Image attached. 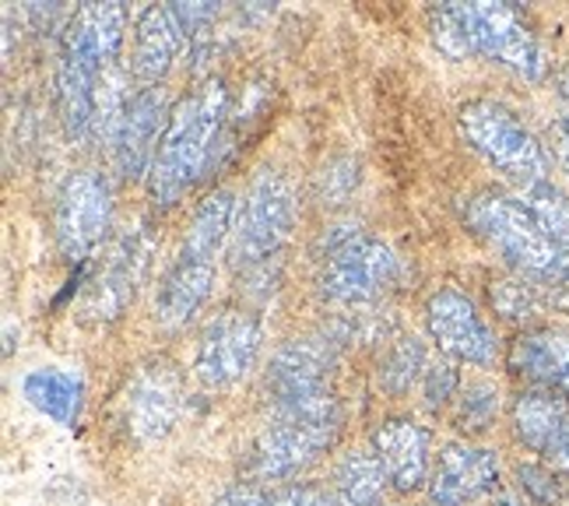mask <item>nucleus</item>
<instances>
[{
    "label": "nucleus",
    "mask_w": 569,
    "mask_h": 506,
    "mask_svg": "<svg viewBox=\"0 0 569 506\" xmlns=\"http://www.w3.org/2000/svg\"><path fill=\"white\" fill-rule=\"evenodd\" d=\"M552 302L559 306V310H569V278L552 285Z\"/></svg>",
    "instance_id": "nucleus-34"
},
{
    "label": "nucleus",
    "mask_w": 569,
    "mask_h": 506,
    "mask_svg": "<svg viewBox=\"0 0 569 506\" xmlns=\"http://www.w3.org/2000/svg\"><path fill=\"white\" fill-rule=\"evenodd\" d=\"M183 380L177 366L148 363L127 384V429L138 439H159L180 419Z\"/></svg>",
    "instance_id": "nucleus-13"
},
{
    "label": "nucleus",
    "mask_w": 569,
    "mask_h": 506,
    "mask_svg": "<svg viewBox=\"0 0 569 506\" xmlns=\"http://www.w3.org/2000/svg\"><path fill=\"white\" fill-rule=\"evenodd\" d=\"M520 486H523V493H528L535 503H556L559 499V493H562V486H559V475L556 472H549V468H541V465H520Z\"/></svg>",
    "instance_id": "nucleus-29"
},
{
    "label": "nucleus",
    "mask_w": 569,
    "mask_h": 506,
    "mask_svg": "<svg viewBox=\"0 0 569 506\" xmlns=\"http://www.w3.org/2000/svg\"><path fill=\"white\" fill-rule=\"evenodd\" d=\"M236 211H239V201H236V194L229 187H218L214 194H208L201 201V208L193 211V222L187 229L180 254L214 260L218 250H222V244L232 236Z\"/></svg>",
    "instance_id": "nucleus-22"
},
{
    "label": "nucleus",
    "mask_w": 569,
    "mask_h": 506,
    "mask_svg": "<svg viewBox=\"0 0 569 506\" xmlns=\"http://www.w3.org/2000/svg\"><path fill=\"white\" fill-rule=\"evenodd\" d=\"M341 429V408L331 390L296 408L274 411L250 447V475L257 482H281L302 472L317 454L335 444Z\"/></svg>",
    "instance_id": "nucleus-5"
},
{
    "label": "nucleus",
    "mask_w": 569,
    "mask_h": 506,
    "mask_svg": "<svg viewBox=\"0 0 569 506\" xmlns=\"http://www.w3.org/2000/svg\"><path fill=\"white\" fill-rule=\"evenodd\" d=\"M335 348L338 341L331 338H296L281 345L264 373V394L271 401V411L296 408L327 394V373L335 366Z\"/></svg>",
    "instance_id": "nucleus-11"
},
{
    "label": "nucleus",
    "mask_w": 569,
    "mask_h": 506,
    "mask_svg": "<svg viewBox=\"0 0 569 506\" xmlns=\"http://www.w3.org/2000/svg\"><path fill=\"white\" fill-rule=\"evenodd\" d=\"M432 39L447 57H489L520 78L545 75V53L517 4H440L429 14Z\"/></svg>",
    "instance_id": "nucleus-2"
},
{
    "label": "nucleus",
    "mask_w": 569,
    "mask_h": 506,
    "mask_svg": "<svg viewBox=\"0 0 569 506\" xmlns=\"http://www.w3.org/2000/svg\"><path fill=\"white\" fill-rule=\"evenodd\" d=\"M373 454L398 493H415L429 472V433L411 419H390L373 433Z\"/></svg>",
    "instance_id": "nucleus-19"
},
{
    "label": "nucleus",
    "mask_w": 569,
    "mask_h": 506,
    "mask_svg": "<svg viewBox=\"0 0 569 506\" xmlns=\"http://www.w3.org/2000/svg\"><path fill=\"white\" fill-rule=\"evenodd\" d=\"M21 394H26L29 405L39 408L47 419L60 426H74L81 415L84 384L68 369H32L29 377L21 380Z\"/></svg>",
    "instance_id": "nucleus-23"
},
{
    "label": "nucleus",
    "mask_w": 569,
    "mask_h": 506,
    "mask_svg": "<svg viewBox=\"0 0 569 506\" xmlns=\"http://www.w3.org/2000/svg\"><path fill=\"white\" fill-rule=\"evenodd\" d=\"M169 96L162 85L141 88V92L127 102V113L120 123V135L113 141V162L123 180H138L141 172L151 169L159 141L169 123Z\"/></svg>",
    "instance_id": "nucleus-14"
},
{
    "label": "nucleus",
    "mask_w": 569,
    "mask_h": 506,
    "mask_svg": "<svg viewBox=\"0 0 569 506\" xmlns=\"http://www.w3.org/2000/svg\"><path fill=\"white\" fill-rule=\"evenodd\" d=\"M510 423L523 447L549 457L559 447V439L569 433V401L545 387L523 390L510 408Z\"/></svg>",
    "instance_id": "nucleus-20"
},
{
    "label": "nucleus",
    "mask_w": 569,
    "mask_h": 506,
    "mask_svg": "<svg viewBox=\"0 0 569 506\" xmlns=\"http://www.w3.org/2000/svg\"><path fill=\"white\" fill-rule=\"evenodd\" d=\"M499 411V390L492 384H471L457 401V426L465 433H481Z\"/></svg>",
    "instance_id": "nucleus-27"
},
{
    "label": "nucleus",
    "mask_w": 569,
    "mask_h": 506,
    "mask_svg": "<svg viewBox=\"0 0 569 506\" xmlns=\"http://www.w3.org/2000/svg\"><path fill=\"white\" fill-rule=\"evenodd\" d=\"M260 320L243 310H226L218 314L208 327L201 341H197V359L193 369L204 387H229L239 377H247L260 356Z\"/></svg>",
    "instance_id": "nucleus-10"
},
{
    "label": "nucleus",
    "mask_w": 569,
    "mask_h": 506,
    "mask_svg": "<svg viewBox=\"0 0 569 506\" xmlns=\"http://www.w3.org/2000/svg\"><path fill=\"white\" fill-rule=\"evenodd\" d=\"M211 506H268V493L257 486H236L218 496Z\"/></svg>",
    "instance_id": "nucleus-31"
},
{
    "label": "nucleus",
    "mask_w": 569,
    "mask_h": 506,
    "mask_svg": "<svg viewBox=\"0 0 569 506\" xmlns=\"http://www.w3.org/2000/svg\"><path fill=\"white\" fill-rule=\"evenodd\" d=\"M226 106L229 92L218 78L197 85L190 96L172 106L166 135L148 169V190L156 197V205H177L197 183V176L204 172L211 159L218 127L226 120Z\"/></svg>",
    "instance_id": "nucleus-3"
},
{
    "label": "nucleus",
    "mask_w": 569,
    "mask_h": 506,
    "mask_svg": "<svg viewBox=\"0 0 569 506\" xmlns=\"http://www.w3.org/2000/svg\"><path fill=\"white\" fill-rule=\"evenodd\" d=\"M552 148H556V159H559L562 172L569 176V117H559L552 123Z\"/></svg>",
    "instance_id": "nucleus-32"
},
{
    "label": "nucleus",
    "mask_w": 569,
    "mask_h": 506,
    "mask_svg": "<svg viewBox=\"0 0 569 506\" xmlns=\"http://www.w3.org/2000/svg\"><path fill=\"white\" fill-rule=\"evenodd\" d=\"M426 351H422V341L419 338H398L390 348H387V356L380 363V387L387 394H408L411 384L426 377Z\"/></svg>",
    "instance_id": "nucleus-26"
},
{
    "label": "nucleus",
    "mask_w": 569,
    "mask_h": 506,
    "mask_svg": "<svg viewBox=\"0 0 569 506\" xmlns=\"http://www.w3.org/2000/svg\"><path fill=\"white\" fill-rule=\"evenodd\" d=\"M211 285H214V260L177 254V260H172V268L159 285L156 324L166 327V331H177V327L190 324L193 314L208 302Z\"/></svg>",
    "instance_id": "nucleus-18"
},
{
    "label": "nucleus",
    "mask_w": 569,
    "mask_h": 506,
    "mask_svg": "<svg viewBox=\"0 0 569 506\" xmlns=\"http://www.w3.org/2000/svg\"><path fill=\"white\" fill-rule=\"evenodd\" d=\"M492 306L507 320H531L541 310V299L531 281H496L492 285Z\"/></svg>",
    "instance_id": "nucleus-28"
},
{
    "label": "nucleus",
    "mask_w": 569,
    "mask_h": 506,
    "mask_svg": "<svg viewBox=\"0 0 569 506\" xmlns=\"http://www.w3.org/2000/svg\"><path fill=\"white\" fill-rule=\"evenodd\" d=\"M461 135L478 151L481 159H489L499 172H507L520 187L549 180V151L520 123L513 109L492 99H475L461 106Z\"/></svg>",
    "instance_id": "nucleus-7"
},
{
    "label": "nucleus",
    "mask_w": 569,
    "mask_h": 506,
    "mask_svg": "<svg viewBox=\"0 0 569 506\" xmlns=\"http://www.w3.org/2000/svg\"><path fill=\"white\" fill-rule=\"evenodd\" d=\"M465 222L528 281L552 289V285L569 278V250H562L541 229V222L523 208L520 197L502 190H478L465 201Z\"/></svg>",
    "instance_id": "nucleus-4"
},
{
    "label": "nucleus",
    "mask_w": 569,
    "mask_h": 506,
    "mask_svg": "<svg viewBox=\"0 0 569 506\" xmlns=\"http://www.w3.org/2000/svg\"><path fill=\"white\" fill-rule=\"evenodd\" d=\"M499 482V457L486 447L450 444L436 472L429 478V499L432 506H468L496 489Z\"/></svg>",
    "instance_id": "nucleus-15"
},
{
    "label": "nucleus",
    "mask_w": 569,
    "mask_h": 506,
    "mask_svg": "<svg viewBox=\"0 0 569 506\" xmlns=\"http://www.w3.org/2000/svg\"><path fill=\"white\" fill-rule=\"evenodd\" d=\"M296 229V190L281 169H257L232 226V264L243 271L264 268Z\"/></svg>",
    "instance_id": "nucleus-6"
},
{
    "label": "nucleus",
    "mask_w": 569,
    "mask_h": 506,
    "mask_svg": "<svg viewBox=\"0 0 569 506\" xmlns=\"http://www.w3.org/2000/svg\"><path fill=\"white\" fill-rule=\"evenodd\" d=\"M496 506H517V503H513V499H499Z\"/></svg>",
    "instance_id": "nucleus-36"
},
{
    "label": "nucleus",
    "mask_w": 569,
    "mask_h": 506,
    "mask_svg": "<svg viewBox=\"0 0 569 506\" xmlns=\"http://www.w3.org/2000/svg\"><path fill=\"white\" fill-rule=\"evenodd\" d=\"M426 324L432 341L447 351L450 359H461L471 366H492L496 359V335L489 331V324L481 320L475 310V302L457 292V289H440L429 306H426Z\"/></svg>",
    "instance_id": "nucleus-12"
},
{
    "label": "nucleus",
    "mask_w": 569,
    "mask_h": 506,
    "mask_svg": "<svg viewBox=\"0 0 569 506\" xmlns=\"http://www.w3.org/2000/svg\"><path fill=\"white\" fill-rule=\"evenodd\" d=\"M422 394H426V405L429 408H443L453 394H457V369L450 363H436L426 369V380H422Z\"/></svg>",
    "instance_id": "nucleus-30"
},
{
    "label": "nucleus",
    "mask_w": 569,
    "mask_h": 506,
    "mask_svg": "<svg viewBox=\"0 0 569 506\" xmlns=\"http://www.w3.org/2000/svg\"><path fill=\"white\" fill-rule=\"evenodd\" d=\"M113 222V194L106 176L96 169H78L63 180L53 208V236L63 260L81 264Z\"/></svg>",
    "instance_id": "nucleus-9"
},
{
    "label": "nucleus",
    "mask_w": 569,
    "mask_h": 506,
    "mask_svg": "<svg viewBox=\"0 0 569 506\" xmlns=\"http://www.w3.org/2000/svg\"><path fill=\"white\" fill-rule=\"evenodd\" d=\"M545 460H549L552 472H556L559 478H566V482H569V433L559 439V447H556L549 457H545Z\"/></svg>",
    "instance_id": "nucleus-33"
},
{
    "label": "nucleus",
    "mask_w": 569,
    "mask_h": 506,
    "mask_svg": "<svg viewBox=\"0 0 569 506\" xmlns=\"http://www.w3.org/2000/svg\"><path fill=\"white\" fill-rule=\"evenodd\" d=\"M559 99H562V117H569V68L559 75Z\"/></svg>",
    "instance_id": "nucleus-35"
},
{
    "label": "nucleus",
    "mask_w": 569,
    "mask_h": 506,
    "mask_svg": "<svg viewBox=\"0 0 569 506\" xmlns=\"http://www.w3.org/2000/svg\"><path fill=\"white\" fill-rule=\"evenodd\" d=\"M127 32L123 4H81L60 39V68H57V109L60 123L74 145L92 141L96 113V85L117 68Z\"/></svg>",
    "instance_id": "nucleus-1"
},
{
    "label": "nucleus",
    "mask_w": 569,
    "mask_h": 506,
    "mask_svg": "<svg viewBox=\"0 0 569 506\" xmlns=\"http://www.w3.org/2000/svg\"><path fill=\"white\" fill-rule=\"evenodd\" d=\"M183 39H190L187 32V18L180 4H151L134 29V53H130V68L127 75H134L138 81H144L148 88L159 85L166 78V71L177 60Z\"/></svg>",
    "instance_id": "nucleus-16"
},
{
    "label": "nucleus",
    "mask_w": 569,
    "mask_h": 506,
    "mask_svg": "<svg viewBox=\"0 0 569 506\" xmlns=\"http://www.w3.org/2000/svg\"><path fill=\"white\" fill-rule=\"evenodd\" d=\"M320 296L331 302H369L387 292L398 278V257L377 236H366L352 226H338L323 239Z\"/></svg>",
    "instance_id": "nucleus-8"
},
{
    "label": "nucleus",
    "mask_w": 569,
    "mask_h": 506,
    "mask_svg": "<svg viewBox=\"0 0 569 506\" xmlns=\"http://www.w3.org/2000/svg\"><path fill=\"white\" fill-rule=\"evenodd\" d=\"M148 254H151L148 232H127L120 239L113 254L106 257L102 275L96 278V289L89 296V314H96L102 320H113L123 314V306L134 299L138 285L144 278Z\"/></svg>",
    "instance_id": "nucleus-17"
},
{
    "label": "nucleus",
    "mask_w": 569,
    "mask_h": 506,
    "mask_svg": "<svg viewBox=\"0 0 569 506\" xmlns=\"http://www.w3.org/2000/svg\"><path fill=\"white\" fill-rule=\"evenodd\" d=\"M520 201L538 218L541 229L549 232L562 250H569V197L549 180H538L520 190Z\"/></svg>",
    "instance_id": "nucleus-25"
},
{
    "label": "nucleus",
    "mask_w": 569,
    "mask_h": 506,
    "mask_svg": "<svg viewBox=\"0 0 569 506\" xmlns=\"http://www.w3.org/2000/svg\"><path fill=\"white\" fill-rule=\"evenodd\" d=\"M387 486V472L373 450L345 454L335 475V499L338 506H377Z\"/></svg>",
    "instance_id": "nucleus-24"
},
{
    "label": "nucleus",
    "mask_w": 569,
    "mask_h": 506,
    "mask_svg": "<svg viewBox=\"0 0 569 506\" xmlns=\"http://www.w3.org/2000/svg\"><path fill=\"white\" fill-rule=\"evenodd\" d=\"M510 369L569 401V335L549 327L520 335L510 348Z\"/></svg>",
    "instance_id": "nucleus-21"
}]
</instances>
